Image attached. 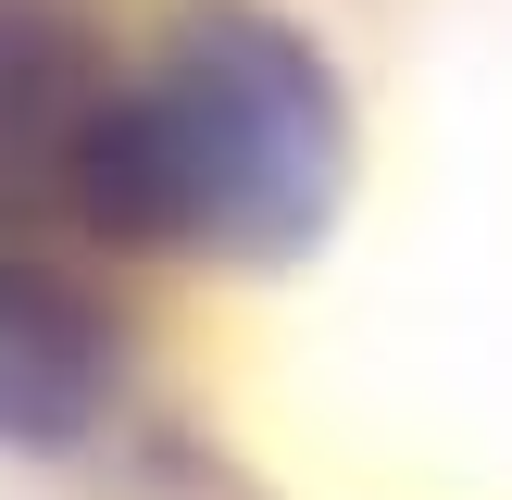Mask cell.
<instances>
[{
  "instance_id": "obj_1",
  "label": "cell",
  "mask_w": 512,
  "mask_h": 500,
  "mask_svg": "<svg viewBox=\"0 0 512 500\" xmlns=\"http://www.w3.org/2000/svg\"><path fill=\"white\" fill-rule=\"evenodd\" d=\"M325 188H338L325 75L275 25L200 13L150 88L100 100L75 213L113 238H175V250H275L325 213Z\"/></svg>"
},
{
  "instance_id": "obj_2",
  "label": "cell",
  "mask_w": 512,
  "mask_h": 500,
  "mask_svg": "<svg viewBox=\"0 0 512 500\" xmlns=\"http://www.w3.org/2000/svg\"><path fill=\"white\" fill-rule=\"evenodd\" d=\"M100 400V325L63 288L0 263V438H63Z\"/></svg>"
}]
</instances>
